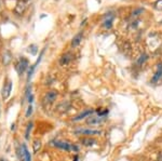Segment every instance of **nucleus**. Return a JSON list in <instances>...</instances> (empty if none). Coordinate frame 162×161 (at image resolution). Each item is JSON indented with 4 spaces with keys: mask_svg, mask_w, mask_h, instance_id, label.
<instances>
[{
    "mask_svg": "<svg viewBox=\"0 0 162 161\" xmlns=\"http://www.w3.org/2000/svg\"><path fill=\"white\" fill-rule=\"evenodd\" d=\"M51 144L54 146V147L59 148V149H62V150L65 151H78L79 148L78 146L74 144H70L68 142H64V141H53Z\"/></svg>",
    "mask_w": 162,
    "mask_h": 161,
    "instance_id": "1",
    "label": "nucleus"
},
{
    "mask_svg": "<svg viewBox=\"0 0 162 161\" xmlns=\"http://www.w3.org/2000/svg\"><path fill=\"white\" fill-rule=\"evenodd\" d=\"M75 133L78 135H99L102 134V132L99 130H92V129H79L76 130Z\"/></svg>",
    "mask_w": 162,
    "mask_h": 161,
    "instance_id": "2",
    "label": "nucleus"
},
{
    "mask_svg": "<svg viewBox=\"0 0 162 161\" xmlns=\"http://www.w3.org/2000/svg\"><path fill=\"white\" fill-rule=\"evenodd\" d=\"M56 98H57L56 91H50V92H48V93L46 94L43 101H44V103H46V104H51V103H53V102L56 100Z\"/></svg>",
    "mask_w": 162,
    "mask_h": 161,
    "instance_id": "3",
    "label": "nucleus"
},
{
    "mask_svg": "<svg viewBox=\"0 0 162 161\" xmlns=\"http://www.w3.org/2000/svg\"><path fill=\"white\" fill-rule=\"evenodd\" d=\"M96 110H94V109H86V110H84L83 113H81L80 115H78L77 117L74 118V121H80V120H82V119H84V118H89L90 116L92 114H94Z\"/></svg>",
    "mask_w": 162,
    "mask_h": 161,
    "instance_id": "4",
    "label": "nucleus"
},
{
    "mask_svg": "<svg viewBox=\"0 0 162 161\" xmlns=\"http://www.w3.org/2000/svg\"><path fill=\"white\" fill-rule=\"evenodd\" d=\"M27 66H28V61H27L26 58H22V60L20 61V63L17 64V66H16L17 73L20 75H22L24 71H25V69L27 68Z\"/></svg>",
    "mask_w": 162,
    "mask_h": 161,
    "instance_id": "5",
    "label": "nucleus"
},
{
    "mask_svg": "<svg viewBox=\"0 0 162 161\" xmlns=\"http://www.w3.org/2000/svg\"><path fill=\"white\" fill-rule=\"evenodd\" d=\"M106 117H101V116H96V117H92V116H90L89 118H88V120H86V122H88V124H99L102 123L103 121H105Z\"/></svg>",
    "mask_w": 162,
    "mask_h": 161,
    "instance_id": "6",
    "label": "nucleus"
},
{
    "mask_svg": "<svg viewBox=\"0 0 162 161\" xmlns=\"http://www.w3.org/2000/svg\"><path fill=\"white\" fill-rule=\"evenodd\" d=\"M161 77H162V63L158 65V69H157V71H156L155 75H153V77H152V79H151V82L152 83L158 82Z\"/></svg>",
    "mask_w": 162,
    "mask_h": 161,
    "instance_id": "7",
    "label": "nucleus"
},
{
    "mask_svg": "<svg viewBox=\"0 0 162 161\" xmlns=\"http://www.w3.org/2000/svg\"><path fill=\"white\" fill-rule=\"evenodd\" d=\"M80 143H81L83 146H93V145L96 143V141L94 138L91 137V136H86V137L80 138Z\"/></svg>",
    "mask_w": 162,
    "mask_h": 161,
    "instance_id": "8",
    "label": "nucleus"
},
{
    "mask_svg": "<svg viewBox=\"0 0 162 161\" xmlns=\"http://www.w3.org/2000/svg\"><path fill=\"white\" fill-rule=\"evenodd\" d=\"M11 91H12V82L9 81L4 87V90H2V96H4V98H9V95L11 94Z\"/></svg>",
    "mask_w": 162,
    "mask_h": 161,
    "instance_id": "9",
    "label": "nucleus"
},
{
    "mask_svg": "<svg viewBox=\"0 0 162 161\" xmlns=\"http://www.w3.org/2000/svg\"><path fill=\"white\" fill-rule=\"evenodd\" d=\"M22 150H23V156H24V160L25 161H31V155L30 151L28 150V148L25 144H22Z\"/></svg>",
    "mask_w": 162,
    "mask_h": 161,
    "instance_id": "10",
    "label": "nucleus"
},
{
    "mask_svg": "<svg viewBox=\"0 0 162 161\" xmlns=\"http://www.w3.org/2000/svg\"><path fill=\"white\" fill-rule=\"evenodd\" d=\"M113 15L111 13H109V15H106V20L104 21V27L105 28H110L113 26Z\"/></svg>",
    "mask_w": 162,
    "mask_h": 161,
    "instance_id": "11",
    "label": "nucleus"
},
{
    "mask_svg": "<svg viewBox=\"0 0 162 161\" xmlns=\"http://www.w3.org/2000/svg\"><path fill=\"white\" fill-rule=\"evenodd\" d=\"M82 36H83L82 33H79L78 35H76V36L74 37L73 41H71V47H74V48L77 47V46L81 42V40H82Z\"/></svg>",
    "mask_w": 162,
    "mask_h": 161,
    "instance_id": "12",
    "label": "nucleus"
},
{
    "mask_svg": "<svg viewBox=\"0 0 162 161\" xmlns=\"http://www.w3.org/2000/svg\"><path fill=\"white\" fill-rule=\"evenodd\" d=\"M71 55H70L69 53L65 54V55H63V57L61 58V64L62 65H66V64H68L70 62V60H71Z\"/></svg>",
    "mask_w": 162,
    "mask_h": 161,
    "instance_id": "13",
    "label": "nucleus"
},
{
    "mask_svg": "<svg viewBox=\"0 0 162 161\" xmlns=\"http://www.w3.org/2000/svg\"><path fill=\"white\" fill-rule=\"evenodd\" d=\"M31 127H33V123L30 122V123H28V125H27V130H26V138L28 140L29 138V132H30V130H31Z\"/></svg>",
    "mask_w": 162,
    "mask_h": 161,
    "instance_id": "14",
    "label": "nucleus"
},
{
    "mask_svg": "<svg viewBox=\"0 0 162 161\" xmlns=\"http://www.w3.org/2000/svg\"><path fill=\"white\" fill-rule=\"evenodd\" d=\"M31 114H33V106H31V104H30L29 106H28V108H27V111H26V117L28 118Z\"/></svg>",
    "mask_w": 162,
    "mask_h": 161,
    "instance_id": "15",
    "label": "nucleus"
},
{
    "mask_svg": "<svg viewBox=\"0 0 162 161\" xmlns=\"http://www.w3.org/2000/svg\"><path fill=\"white\" fill-rule=\"evenodd\" d=\"M40 146H41V143H40L39 141H36L34 143V150L37 151L38 150V148H40Z\"/></svg>",
    "mask_w": 162,
    "mask_h": 161,
    "instance_id": "16",
    "label": "nucleus"
},
{
    "mask_svg": "<svg viewBox=\"0 0 162 161\" xmlns=\"http://www.w3.org/2000/svg\"><path fill=\"white\" fill-rule=\"evenodd\" d=\"M146 60H147V55H146V54H144V55H142V56H141V58L138 60V62H137V63H138L139 65H141V64L144 63V62H145Z\"/></svg>",
    "mask_w": 162,
    "mask_h": 161,
    "instance_id": "17",
    "label": "nucleus"
},
{
    "mask_svg": "<svg viewBox=\"0 0 162 161\" xmlns=\"http://www.w3.org/2000/svg\"><path fill=\"white\" fill-rule=\"evenodd\" d=\"M156 8L159 9V10H162V0H159L156 2Z\"/></svg>",
    "mask_w": 162,
    "mask_h": 161,
    "instance_id": "18",
    "label": "nucleus"
},
{
    "mask_svg": "<svg viewBox=\"0 0 162 161\" xmlns=\"http://www.w3.org/2000/svg\"><path fill=\"white\" fill-rule=\"evenodd\" d=\"M144 12V10H143L142 8H139V9H136L134 12H133V15H138L139 13H143Z\"/></svg>",
    "mask_w": 162,
    "mask_h": 161,
    "instance_id": "19",
    "label": "nucleus"
},
{
    "mask_svg": "<svg viewBox=\"0 0 162 161\" xmlns=\"http://www.w3.org/2000/svg\"><path fill=\"white\" fill-rule=\"evenodd\" d=\"M74 161H79V159H78V156H75V159H74Z\"/></svg>",
    "mask_w": 162,
    "mask_h": 161,
    "instance_id": "20",
    "label": "nucleus"
}]
</instances>
